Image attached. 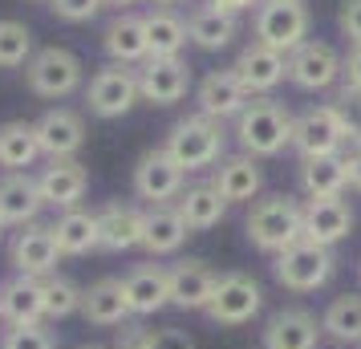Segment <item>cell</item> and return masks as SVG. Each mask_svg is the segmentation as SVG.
I'll return each instance as SVG.
<instances>
[{"mask_svg":"<svg viewBox=\"0 0 361 349\" xmlns=\"http://www.w3.org/2000/svg\"><path fill=\"white\" fill-rule=\"evenodd\" d=\"M244 232L260 252L280 256L284 248H293L296 240H305V207L296 200H288V195L256 200L244 219Z\"/></svg>","mask_w":361,"mask_h":349,"instance_id":"obj_1","label":"cell"},{"mask_svg":"<svg viewBox=\"0 0 361 349\" xmlns=\"http://www.w3.org/2000/svg\"><path fill=\"white\" fill-rule=\"evenodd\" d=\"M235 138H240L244 154L272 159L284 147H293V114L276 98H252L244 114L235 118Z\"/></svg>","mask_w":361,"mask_h":349,"instance_id":"obj_2","label":"cell"},{"mask_svg":"<svg viewBox=\"0 0 361 349\" xmlns=\"http://www.w3.org/2000/svg\"><path fill=\"white\" fill-rule=\"evenodd\" d=\"M224 122H215L207 114H191V118H179L171 134H166L163 150L183 166V171H207L224 159Z\"/></svg>","mask_w":361,"mask_h":349,"instance_id":"obj_3","label":"cell"},{"mask_svg":"<svg viewBox=\"0 0 361 349\" xmlns=\"http://www.w3.org/2000/svg\"><path fill=\"white\" fill-rule=\"evenodd\" d=\"M309 25L312 13L305 0H264V4H256V20H252L256 45H268L284 57L309 41Z\"/></svg>","mask_w":361,"mask_h":349,"instance_id":"obj_4","label":"cell"},{"mask_svg":"<svg viewBox=\"0 0 361 349\" xmlns=\"http://www.w3.org/2000/svg\"><path fill=\"white\" fill-rule=\"evenodd\" d=\"M337 272V256L325 244H312V240H296L293 248H284L276 256V281L288 293H317L325 288Z\"/></svg>","mask_w":361,"mask_h":349,"instance_id":"obj_5","label":"cell"},{"mask_svg":"<svg viewBox=\"0 0 361 349\" xmlns=\"http://www.w3.org/2000/svg\"><path fill=\"white\" fill-rule=\"evenodd\" d=\"M82 61H78V53L61 49V45H49V49H37L29 57V66H25V82L33 90L37 98H69L78 85H82Z\"/></svg>","mask_w":361,"mask_h":349,"instance_id":"obj_6","label":"cell"},{"mask_svg":"<svg viewBox=\"0 0 361 349\" xmlns=\"http://www.w3.org/2000/svg\"><path fill=\"white\" fill-rule=\"evenodd\" d=\"M138 102H142V94H138V69H130V66H114L110 61L85 85V106H90L94 118H122V114H130Z\"/></svg>","mask_w":361,"mask_h":349,"instance_id":"obj_7","label":"cell"},{"mask_svg":"<svg viewBox=\"0 0 361 349\" xmlns=\"http://www.w3.org/2000/svg\"><path fill=\"white\" fill-rule=\"evenodd\" d=\"M349 147L345 142V126L337 106H312L300 118H293V150L300 159H325V154H341Z\"/></svg>","mask_w":361,"mask_h":349,"instance_id":"obj_8","label":"cell"},{"mask_svg":"<svg viewBox=\"0 0 361 349\" xmlns=\"http://www.w3.org/2000/svg\"><path fill=\"white\" fill-rule=\"evenodd\" d=\"M264 309V288L247 272H224L215 281L212 305L203 313L212 317L215 325H247L252 317Z\"/></svg>","mask_w":361,"mask_h":349,"instance_id":"obj_9","label":"cell"},{"mask_svg":"<svg viewBox=\"0 0 361 349\" xmlns=\"http://www.w3.org/2000/svg\"><path fill=\"white\" fill-rule=\"evenodd\" d=\"M183 187H187V171H183L163 147L147 150L138 166H134V195L147 200L150 207H163V203L179 200Z\"/></svg>","mask_w":361,"mask_h":349,"instance_id":"obj_10","label":"cell"},{"mask_svg":"<svg viewBox=\"0 0 361 349\" xmlns=\"http://www.w3.org/2000/svg\"><path fill=\"white\" fill-rule=\"evenodd\" d=\"M191 90V66L183 57H147L138 66V94L150 106H175Z\"/></svg>","mask_w":361,"mask_h":349,"instance_id":"obj_11","label":"cell"},{"mask_svg":"<svg viewBox=\"0 0 361 349\" xmlns=\"http://www.w3.org/2000/svg\"><path fill=\"white\" fill-rule=\"evenodd\" d=\"M337 78H341V57L329 41H305L288 53V82L296 90L317 94V90H329Z\"/></svg>","mask_w":361,"mask_h":349,"instance_id":"obj_12","label":"cell"},{"mask_svg":"<svg viewBox=\"0 0 361 349\" xmlns=\"http://www.w3.org/2000/svg\"><path fill=\"white\" fill-rule=\"evenodd\" d=\"M8 260H13V268H17L20 276H37V281L53 276V268L61 260V248L53 240V228H45V224H25L13 235V244H8Z\"/></svg>","mask_w":361,"mask_h":349,"instance_id":"obj_13","label":"cell"},{"mask_svg":"<svg viewBox=\"0 0 361 349\" xmlns=\"http://www.w3.org/2000/svg\"><path fill=\"white\" fill-rule=\"evenodd\" d=\"M195 102H199V114L224 122V118L244 114V106L252 102V94L244 90V82H240L235 69H212V73H203V82L195 85Z\"/></svg>","mask_w":361,"mask_h":349,"instance_id":"obj_14","label":"cell"},{"mask_svg":"<svg viewBox=\"0 0 361 349\" xmlns=\"http://www.w3.org/2000/svg\"><path fill=\"white\" fill-rule=\"evenodd\" d=\"M37 187H41L45 207L73 212V207L85 200V191H90V171H85L78 159H53V163L37 175Z\"/></svg>","mask_w":361,"mask_h":349,"instance_id":"obj_15","label":"cell"},{"mask_svg":"<svg viewBox=\"0 0 361 349\" xmlns=\"http://www.w3.org/2000/svg\"><path fill=\"white\" fill-rule=\"evenodd\" d=\"M37 126V142H41V154L45 159H73L78 150L85 147V122L82 114H73L66 106H57L49 114H41L33 122Z\"/></svg>","mask_w":361,"mask_h":349,"instance_id":"obj_16","label":"cell"},{"mask_svg":"<svg viewBox=\"0 0 361 349\" xmlns=\"http://www.w3.org/2000/svg\"><path fill=\"white\" fill-rule=\"evenodd\" d=\"M235 73H240V82H244V90L256 98V94H272L284 78H288V57L276 49H268V45H247V49H240V57H235Z\"/></svg>","mask_w":361,"mask_h":349,"instance_id":"obj_17","label":"cell"},{"mask_svg":"<svg viewBox=\"0 0 361 349\" xmlns=\"http://www.w3.org/2000/svg\"><path fill=\"white\" fill-rule=\"evenodd\" d=\"M353 235V207L337 200H305V240L337 248L341 240Z\"/></svg>","mask_w":361,"mask_h":349,"instance_id":"obj_18","label":"cell"},{"mask_svg":"<svg viewBox=\"0 0 361 349\" xmlns=\"http://www.w3.org/2000/svg\"><path fill=\"white\" fill-rule=\"evenodd\" d=\"M122 293L134 317H150L171 305V272L163 264H138L122 276Z\"/></svg>","mask_w":361,"mask_h":349,"instance_id":"obj_19","label":"cell"},{"mask_svg":"<svg viewBox=\"0 0 361 349\" xmlns=\"http://www.w3.org/2000/svg\"><path fill=\"white\" fill-rule=\"evenodd\" d=\"M102 49L114 66H142L150 57V41H147V20L138 13H118L106 33H102Z\"/></svg>","mask_w":361,"mask_h":349,"instance_id":"obj_20","label":"cell"},{"mask_svg":"<svg viewBox=\"0 0 361 349\" xmlns=\"http://www.w3.org/2000/svg\"><path fill=\"white\" fill-rule=\"evenodd\" d=\"M260 341H264V349H317L321 321L309 309H280V313L268 317Z\"/></svg>","mask_w":361,"mask_h":349,"instance_id":"obj_21","label":"cell"},{"mask_svg":"<svg viewBox=\"0 0 361 349\" xmlns=\"http://www.w3.org/2000/svg\"><path fill=\"white\" fill-rule=\"evenodd\" d=\"M212 187L231 203H252L256 195H260L264 187V171H260V159H252V154H228V159H219L215 163V179Z\"/></svg>","mask_w":361,"mask_h":349,"instance_id":"obj_22","label":"cell"},{"mask_svg":"<svg viewBox=\"0 0 361 349\" xmlns=\"http://www.w3.org/2000/svg\"><path fill=\"white\" fill-rule=\"evenodd\" d=\"M41 187H37V175L29 171H13L0 179V219L4 228H25V224H37L41 216Z\"/></svg>","mask_w":361,"mask_h":349,"instance_id":"obj_23","label":"cell"},{"mask_svg":"<svg viewBox=\"0 0 361 349\" xmlns=\"http://www.w3.org/2000/svg\"><path fill=\"white\" fill-rule=\"evenodd\" d=\"M0 317L8 325H41L45 321V288L37 276H13L0 284Z\"/></svg>","mask_w":361,"mask_h":349,"instance_id":"obj_24","label":"cell"},{"mask_svg":"<svg viewBox=\"0 0 361 349\" xmlns=\"http://www.w3.org/2000/svg\"><path fill=\"white\" fill-rule=\"evenodd\" d=\"M82 317L98 329H114V325H126L130 321V305H126V293H122V281L106 276V281L90 284L82 293Z\"/></svg>","mask_w":361,"mask_h":349,"instance_id":"obj_25","label":"cell"},{"mask_svg":"<svg viewBox=\"0 0 361 349\" xmlns=\"http://www.w3.org/2000/svg\"><path fill=\"white\" fill-rule=\"evenodd\" d=\"M171 272V305L175 309H207L215 293V276L203 260H183V264L166 268Z\"/></svg>","mask_w":361,"mask_h":349,"instance_id":"obj_26","label":"cell"},{"mask_svg":"<svg viewBox=\"0 0 361 349\" xmlns=\"http://www.w3.org/2000/svg\"><path fill=\"white\" fill-rule=\"evenodd\" d=\"M235 33H240V17H231V13L215 8V4H199L195 13L187 17V37L203 53L228 49L231 41H235Z\"/></svg>","mask_w":361,"mask_h":349,"instance_id":"obj_27","label":"cell"},{"mask_svg":"<svg viewBox=\"0 0 361 349\" xmlns=\"http://www.w3.org/2000/svg\"><path fill=\"white\" fill-rule=\"evenodd\" d=\"M142 219H147V212H138L130 203H110V207H102L98 212L102 248L106 252L142 248Z\"/></svg>","mask_w":361,"mask_h":349,"instance_id":"obj_28","label":"cell"},{"mask_svg":"<svg viewBox=\"0 0 361 349\" xmlns=\"http://www.w3.org/2000/svg\"><path fill=\"white\" fill-rule=\"evenodd\" d=\"M349 187V166L345 154H325V159H305L300 163V191L309 200H337Z\"/></svg>","mask_w":361,"mask_h":349,"instance_id":"obj_29","label":"cell"},{"mask_svg":"<svg viewBox=\"0 0 361 349\" xmlns=\"http://www.w3.org/2000/svg\"><path fill=\"white\" fill-rule=\"evenodd\" d=\"M175 212L183 216L187 232H207L228 216V200L212 183H195V187H183V195L175 200Z\"/></svg>","mask_w":361,"mask_h":349,"instance_id":"obj_30","label":"cell"},{"mask_svg":"<svg viewBox=\"0 0 361 349\" xmlns=\"http://www.w3.org/2000/svg\"><path fill=\"white\" fill-rule=\"evenodd\" d=\"M187 224L175 212V203H163V207H147V219H142V248L150 256H171V252L183 248L187 240Z\"/></svg>","mask_w":361,"mask_h":349,"instance_id":"obj_31","label":"cell"},{"mask_svg":"<svg viewBox=\"0 0 361 349\" xmlns=\"http://www.w3.org/2000/svg\"><path fill=\"white\" fill-rule=\"evenodd\" d=\"M53 240H57L61 256H85V252L102 248L98 216H94V212H82V207L61 212V219L53 224Z\"/></svg>","mask_w":361,"mask_h":349,"instance_id":"obj_32","label":"cell"},{"mask_svg":"<svg viewBox=\"0 0 361 349\" xmlns=\"http://www.w3.org/2000/svg\"><path fill=\"white\" fill-rule=\"evenodd\" d=\"M142 20H147V41H150V57H179L183 45L191 41L187 37V20L175 13V8H150V13H142Z\"/></svg>","mask_w":361,"mask_h":349,"instance_id":"obj_33","label":"cell"},{"mask_svg":"<svg viewBox=\"0 0 361 349\" xmlns=\"http://www.w3.org/2000/svg\"><path fill=\"white\" fill-rule=\"evenodd\" d=\"M41 159V142H37L33 122H4L0 126V166L13 171H29Z\"/></svg>","mask_w":361,"mask_h":349,"instance_id":"obj_34","label":"cell"},{"mask_svg":"<svg viewBox=\"0 0 361 349\" xmlns=\"http://www.w3.org/2000/svg\"><path fill=\"white\" fill-rule=\"evenodd\" d=\"M321 333H329L337 345H361V293H345L325 309Z\"/></svg>","mask_w":361,"mask_h":349,"instance_id":"obj_35","label":"cell"},{"mask_svg":"<svg viewBox=\"0 0 361 349\" xmlns=\"http://www.w3.org/2000/svg\"><path fill=\"white\" fill-rule=\"evenodd\" d=\"M33 57V29L20 20H0V69H20Z\"/></svg>","mask_w":361,"mask_h":349,"instance_id":"obj_36","label":"cell"},{"mask_svg":"<svg viewBox=\"0 0 361 349\" xmlns=\"http://www.w3.org/2000/svg\"><path fill=\"white\" fill-rule=\"evenodd\" d=\"M45 288V321H61V317L82 313V288L66 276H45L41 281Z\"/></svg>","mask_w":361,"mask_h":349,"instance_id":"obj_37","label":"cell"},{"mask_svg":"<svg viewBox=\"0 0 361 349\" xmlns=\"http://www.w3.org/2000/svg\"><path fill=\"white\" fill-rule=\"evenodd\" d=\"M0 349H57V337L45 325H8Z\"/></svg>","mask_w":361,"mask_h":349,"instance_id":"obj_38","label":"cell"},{"mask_svg":"<svg viewBox=\"0 0 361 349\" xmlns=\"http://www.w3.org/2000/svg\"><path fill=\"white\" fill-rule=\"evenodd\" d=\"M337 114H341V126H345V142L353 150H361V90H345L337 94Z\"/></svg>","mask_w":361,"mask_h":349,"instance_id":"obj_39","label":"cell"},{"mask_svg":"<svg viewBox=\"0 0 361 349\" xmlns=\"http://www.w3.org/2000/svg\"><path fill=\"white\" fill-rule=\"evenodd\" d=\"M102 4H106V0H49V8L61 20H69V25H82V20L98 17Z\"/></svg>","mask_w":361,"mask_h":349,"instance_id":"obj_40","label":"cell"},{"mask_svg":"<svg viewBox=\"0 0 361 349\" xmlns=\"http://www.w3.org/2000/svg\"><path fill=\"white\" fill-rule=\"evenodd\" d=\"M150 345H154V329L142 325V321H134V325H122V329H118L114 349H150Z\"/></svg>","mask_w":361,"mask_h":349,"instance_id":"obj_41","label":"cell"},{"mask_svg":"<svg viewBox=\"0 0 361 349\" xmlns=\"http://www.w3.org/2000/svg\"><path fill=\"white\" fill-rule=\"evenodd\" d=\"M337 25H341V33L349 37V45H361V0H341Z\"/></svg>","mask_w":361,"mask_h":349,"instance_id":"obj_42","label":"cell"},{"mask_svg":"<svg viewBox=\"0 0 361 349\" xmlns=\"http://www.w3.org/2000/svg\"><path fill=\"white\" fill-rule=\"evenodd\" d=\"M150 349H195V337L187 329H154V345Z\"/></svg>","mask_w":361,"mask_h":349,"instance_id":"obj_43","label":"cell"},{"mask_svg":"<svg viewBox=\"0 0 361 349\" xmlns=\"http://www.w3.org/2000/svg\"><path fill=\"white\" fill-rule=\"evenodd\" d=\"M341 78L345 90H361V45H353V53L341 61Z\"/></svg>","mask_w":361,"mask_h":349,"instance_id":"obj_44","label":"cell"},{"mask_svg":"<svg viewBox=\"0 0 361 349\" xmlns=\"http://www.w3.org/2000/svg\"><path fill=\"white\" fill-rule=\"evenodd\" d=\"M207 4L224 8V13H231V17H240V13H247V8H252V4H260V0H207Z\"/></svg>","mask_w":361,"mask_h":349,"instance_id":"obj_45","label":"cell"},{"mask_svg":"<svg viewBox=\"0 0 361 349\" xmlns=\"http://www.w3.org/2000/svg\"><path fill=\"white\" fill-rule=\"evenodd\" d=\"M345 166H349V187H353V191H361V150L345 154Z\"/></svg>","mask_w":361,"mask_h":349,"instance_id":"obj_46","label":"cell"},{"mask_svg":"<svg viewBox=\"0 0 361 349\" xmlns=\"http://www.w3.org/2000/svg\"><path fill=\"white\" fill-rule=\"evenodd\" d=\"M154 4H163V8H171V4H183V0H154Z\"/></svg>","mask_w":361,"mask_h":349,"instance_id":"obj_47","label":"cell"},{"mask_svg":"<svg viewBox=\"0 0 361 349\" xmlns=\"http://www.w3.org/2000/svg\"><path fill=\"white\" fill-rule=\"evenodd\" d=\"M106 4H138V0H106Z\"/></svg>","mask_w":361,"mask_h":349,"instance_id":"obj_48","label":"cell"},{"mask_svg":"<svg viewBox=\"0 0 361 349\" xmlns=\"http://www.w3.org/2000/svg\"><path fill=\"white\" fill-rule=\"evenodd\" d=\"M82 349H102V345H82Z\"/></svg>","mask_w":361,"mask_h":349,"instance_id":"obj_49","label":"cell"},{"mask_svg":"<svg viewBox=\"0 0 361 349\" xmlns=\"http://www.w3.org/2000/svg\"><path fill=\"white\" fill-rule=\"evenodd\" d=\"M0 232H4V219H0Z\"/></svg>","mask_w":361,"mask_h":349,"instance_id":"obj_50","label":"cell"},{"mask_svg":"<svg viewBox=\"0 0 361 349\" xmlns=\"http://www.w3.org/2000/svg\"><path fill=\"white\" fill-rule=\"evenodd\" d=\"M357 276H361V264H357Z\"/></svg>","mask_w":361,"mask_h":349,"instance_id":"obj_51","label":"cell"}]
</instances>
